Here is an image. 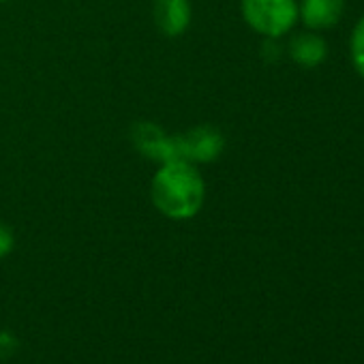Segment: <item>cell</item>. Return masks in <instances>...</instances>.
Segmentation results:
<instances>
[{
  "instance_id": "cell-5",
  "label": "cell",
  "mask_w": 364,
  "mask_h": 364,
  "mask_svg": "<svg viewBox=\"0 0 364 364\" xmlns=\"http://www.w3.org/2000/svg\"><path fill=\"white\" fill-rule=\"evenodd\" d=\"M154 24L165 37H180L191 26L193 9L189 0H154Z\"/></svg>"
},
{
  "instance_id": "cell-2",
  "label": "cell",
  "mask_w": 364,
  "mask_h": 364,
  "mask_svg": "<svg viewBox=\"0 0 364 364\" xmlns=\"http://www.w3.org/2000/svg\"><path fill=\"white\" fill-rule=\"evenodd\" d=\"M245 22L266 39L287 35L298 22L296 0H240Z\"/></svg>"
},
{
  "instance_id": "cell-10",
  "label": "cell",
  "mask_w": 364,
  "mask_h": 364,
  "mask_svg": "<svg viewBox=\"0 0 364 364\" xmlns=\"http://www.w3.org/2000/svg\"><path fill=\"white\" fill-rule=\"evenodd\" d=\"M0 3H7V0H0Z\"/></svg>"
},
{
  "instance_id": "cell-8",
  "label": "cell",
  "mask_w": 364,
  "mask_h": 364,
  "mask_svg": "<svg viewBox=\"0 0 364 364\" xmlns=\"http://www.w3.org/2000/svg\"><path fill=\"white\" fill-rule=\"evenodd\" d=\"M351 63L355 71L364 77V18L355 24L351 35Z\"/></svg>"
},
{
  "instance_id": "cell-1",
  "label": "cell",
  "mask_w": 364,
  "mask_h": 364,
  "mask_svg": "<svg viewBox=\"0 0 364 364\" xmlns=\"http://www.w3.org/2000/svg\"><path fill=\"white\" fill-rule=\"evenodd\" d=\"M152 206L167 219L187 221L200 215L206 202V182L189 161L163 163L150 182Z\"/></svg>"
},
{
  "instance_id": "cell-3",
  "label": "cell",
  "mask_w": 364,
  "mask_h": 364,
  "mask_svg": "<svg viewBox=\"0 0 364 364\" xmlns=\"http://www.w3.org/2000/svg\"><path fill=\"white\" fill-rule=\"evenodd\" d=\"M178 148H180L182 161H189L193 165L213 163L221 156L225 148V137L221 135L219 129L200 124V127L189 129L187 133L178 135Z\"/></svg>"
},
{
  "instance_id": "cell-6",
  "label": "cell",
  "mask_w": 364,
  "mask_h": 364,
  "mask_svg": "<svg viewBox=\"0 0 364 364\" xmlns=\"http://www.w3.org/2000/svg\"><path fill=\"white\" fill-rule=\"evenodd\" d=\"M343 0H302L298 7V18L311 31H326L338 24L343 16Z\"/></svg>"
},
{
  "instance_id": "cell-7",
  "label": "cell",
  "mask_w": 364,
  "mask_h": 364,
  "mask_svg": "<svg viewBox=\"0 0 364 364\" xmlns=\"http://www.w3.org/2000/svg\"><path fill=\"white\" fill-rule=\"evenodd\" d=\"M289 56L296 65L300 67H317L326 60L328 56V46L326 41L315 35V33H298L291 41H289Z\"/></svg>"
},
{
  "instance_id": "cell-9",
  "label": "cell",
  "mask_w": 364,
  "mask_h": 364,
  "mask_svg": "<svg viewBox=\"0 0 364 364\" xmlns=\"http://www.w3.org/2000/svg\"><path fill=\"white\" fill-rule=\"evenodd\" d=\"M14 245H16L14 232L5 223H0V259L7 257L14 251Z\"/></svg>"
},
{
  "instance_id": "cell-4",
  "label": "cell",
  "mask_w": 364,
  "mask_h": 364,
  "mask_svg": "<svg viewBox=\"0 0 364 364\" xmlns=\"http://www.w3.org/2000/svg\"><path fill=\"white\" fill-rule=\"evenodd\" d=\"M133 144L141 154H146L150 161H159L161 165L169 161H182L178 135L171 137L152 122H137L133 127Z\"/></svg>"
}]
</instances>
